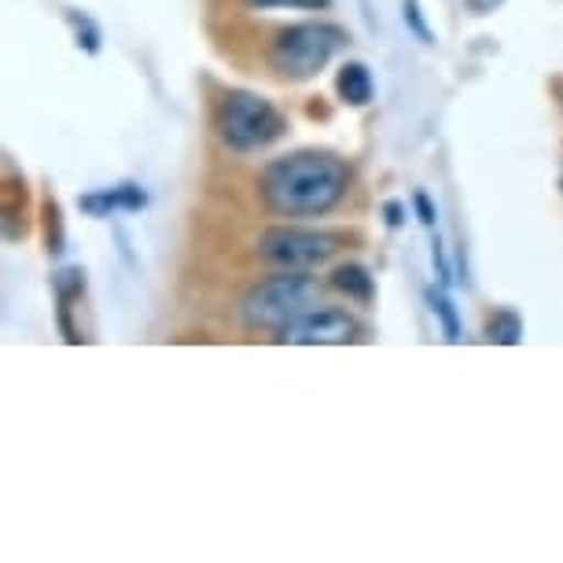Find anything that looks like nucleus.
Wrapping results in <instances>:
<instances>
[{
    "label": "nucleus",
    "mask_w": 563,
    "mask_h": 563,
    "mask_svg": "<svg viewBox=\"0 0 563 563\" xmlns=\"http://www.w3.org/2000/svg\"><path fill=\"white\" fill-rule=\"evenodd\" d=\"M70 26H74V37H78V48H85L89 56H97L100 52V26L92 23L89 15H78V12H70Z\"/></svg>",
    "instance_id": "ddd939ff"
},
{
    "label": "nucleus",
    "mask_w": 563,
    "mask_h": 563,
    "mask_svg": "<svg viewBox=\"0 0 563 563\" xmlns=\"http://www.w3.org/2000/svg\"><path fill=\"white\" fill-rule=\"evenodd\" d=\"M335 92H339V100H343L346 108H365V103H372L376 81H372V74H368L365 63L350 59V63H343V67H339Z\"/></svg>",
    "instance_id": "9d476101"
},
{
    "label": "nucleus",
    "mask_w": 563,
    "mask_h": 563,
    "mask_svg": "<svg viewBox=\"0 0 563 563\" xmlns=\"http://www.w3.org/2000/svg\"><path fill=\"white\" fill-rule=\"evenodd\" d=\"M384 214H387V225L390 229H401V221H406V207H401L398 199H390V203L384 207Z\"/></svg>",
    "instance_id": "a211bd4d"
},
{
    "label": "nucleus",
    "mask_w": 563,
    "mask_h": 563,
    "mask_svg": "<svg viewBox=\"0 0 563 563\" xmlns=\"http://www.w3.org/2000/svg\"><path fill=\"white\" fill-rule=\"evenodd\" d=\"M321 306V284L310 273H288L280 269L269 280L251 284L247 295L240 302L243 324L254 332H276L291 328L295 321H302L306 313H313Z\"/></svg>",
    "instance_id": "f03ea898"
},
{
    "label": "nucleus",
    "mask_w": 563,
    "mask_h": 563,
    "mask_svg": "<svg viewBox=\"0 0 563 563\" xmlns=\"http://www.w3.org/2000/svg\"><path fill=\"white\" fill-rule=\"evenodd\" d=\"M497 4H505V0H467V8H472L475 15H490Z\"/></svg>",
    "instance_id": "6ab92c4d"
},
{
    "label": "nucleus",
    "mask_w": 563,
    "mask_h": 563,
    "mask_svg": "<svg viewBox=\"0 0 563 563\" xmlns=\"http://www.w3.org/2000/svg\"><path fill=\"white\" fill-rule=\"evenodd\" d=\"M406 19H409L412 34H417L420 41H431V30L423 26V19H420V4H417V0H406Z\"/></svg>",
    "instance_id": "dca6fc26"
},
{
    "label": "nucleus",
    "mask_w": 563,
    "mask_h": 563,
    "mask_svg": "<svg viewBox=\"0 0 563 563\" xmlns=\"http://www.w3.org/2000/svg\"><path fill=\"white\" fill-rule=\"evenodd\" d=\"M428 306H431V313L442 321V335H445V343H461V317H456L453 310V302L445 299L442 291H428Z\"/></svg>",
    "instance_id": "f8f14e48"
},
{
    "label": "nucleus",
    "mask_w": 563,
    "mask_h": 563,
    "mask_svg": "<svg viewBox=\"0 0 563 563\" xmlns=\"http://www.w3.org/2000/svg\"><path fill=\"white\" fill-rule=\"evenodd\" d=\"M328 284H332L339 295H346L350 302H357V306H372V299H376V280H372V273L361 262L335 265L332 280H328Z\"/></svg>",
    "instance_id": "1a4fd4ad"
},
{
    "label": "nucleus",
    "mask_w": 563,
    "mask_h": 563,
    "mask_svg": "<svg viewBox=\"0 0 563 563\" xmlns=\"http://www.w3.org/2000/svg\"><path fill=\"white\" fill-rule=\"evenodd\" d=\"M350 45V34L335 23H295L280 30L269 48L273 70H280L291 81L317 78L339 52Z\"/></svg>",
    "instance_id": "20e7f679"
},
{
    "label": "nucleus",
    "mask_w": 563,
    "mask_h": 563,
    "mask_svg": "<svg viewBox=\"0 0 563 563\" xmlns=\"http://www.w3.org/2000/svg\"><path fill=\"white\" fill-rule=\"evenodd\" d=\"M262 199L280 218H324L350 192V166L321 147L273 158L258 177Z\"/></svg>",
    "instance_id": "f257e3e1"
},
{
    "label": "nucleus",
    "mask_w": 563,
    "mask_h": 563,
    "mask_svg": "<svg viewBox=\"0 0 563 563\" xmlns=\"http://www.w3.org/2000/svg\"><path fill=\"white\" fill-rule=\"evenodd\" d=\"M276 339L291 346H346L361 339V321L346 310H321L317 306L313 313H306L302 321L284 328Z\"/></svg>",
    "instance_id": "423d86ee"
},
{
    "label": "nucleus",
    "mask_w": 563,
    "mask_h": 563,
    "mask_svg": "<svg viewBox=\"0 0 563 563\" xmlns=\"http://www.w3.org/2000/svg\"><path fill=\"white\" fill-rule=\"evenodd\" d=\"M214 130L229 152L254 155L288 133V119L273 108V100L251 89H229L214 111Z\"/></svg>",
    "instance_id": "7ed1b4c3"
},
{
    "label": "nucleus",
    "mask_w": 563,
    "mask_h": 563,
    "mask_svg": "<svg viewBox=\"0 0 563 563\" xmlns=\"http://www.w3.org/2000/svg\"><path fill=\"white\" fill-rule=\"evenodd\" d=\"M519 339H523V321H519L516 310H497L490 321H486V343L516 346Z\"/></svg>",
    "instance_id": "9b49d317"
},
{
    "label": "nucleus",
    "mask_w": 563,
    "mask_h": 563,
    "mask_svg": "<svg viewBox=\"0 0 563 563\" xmlns=\"http://www.w3.org/2000/svg\"><path fill=\"white\" fill-rule=\"evenodd\" d=\"M560 188H563V180H560Z\"/></svg>",
    "instance_id": "aec40b11"
},
{
    "label": "nucleus",
    "mask_w": 563,
    "mask_h": 563,
    "mask_svg": "<svg viewBox=\"0 0 563 563\" xmlns=\"http://www.w3.org/2000/svg\"><path fill=\"white\" fill-rule=\"evenodd\" d=\"M247 8H258V12H265V8H310V12H324L332 0H243Z\"/></svg>",
    "instance_id": "4468645a"
},
{
    "label": "nucleus",
    "mask_w": 563,
    "mask_h": 563,
    "mask_svg": "<svg viewBox=\"0 0 563 563\" xmlns=\"http://www.w3.org/2000/svg\"><path fill=\"white\" fill-rule=\"evenodd\" d=\"M45 218H48V251L59 254L63 251V221H59V207L45 203Z\"/></svg>",
    "instance_id": "2eb2a0df"
},
{
    "label": "nucleus",
    "mask_w": 563,
    "mask_h": 563,
    "mask_svg": "<svg viewBox=\"0 0 563 563\" xmlns=\"http://www.w3.org/2000/svg\"><path fill=\"white\" fill-rule=\"evenodd\" d=\"M78 207L89 218H111L114 210H130V214H136V210L147 207V196L136 185H119V188H100V192L81 196Z\"/></svg>",
    "instance_id": "0eeeda50"
},
{
    "label": "nucleus",
    "mask_w": 563,
    "mask_h": 563,
    "mask_svg": "<svg viewBox=\"0 0 563 563\" xmlns=\"http://www.w3.org/2000/svg\"><path fill=\"white\" fill-rule=\"evenodd\" d=\"M412 207H417V218L423 221V225L434 229V207H431V196H428V192H417V196H412Z\"/></svg>",
    "instance_id": "f3484780"
},
{
    "label": "nucleus",
    "mask_w": 563,
    "mask_h": 563,
    "mask_svg": "<svg viewBox=\"0 0 563 563\" xmlns=\"http://www.w3.org/2000/svg\"><path fill=\"white\" fill-rule=\"evenodd\" d=\"M343 232L332 229H306V225H273L258 236V258L273 269L313 273L343 251Z\"/></svg>",
    "instance_id": "39448f33"
},
{
    "label": "nucleus",
    "mask_w": 563,
    "mask_h": 563,
    "mask_svg": "<svg viewBox=\"0 0 563 563\" xmlns=\"http://www.w3.org/2000/svg\"><path fill=\"white\" fill-rule=\"evenodd\" d=\"M52 288H56V302H59V328H63V339L67 343H81V335H78V328H74L70 321V306L81 299V291H85V273L74 265V269H63L52 276Z\"/></svg>",
    "instance_id": "6e6552de"
}]
</instances>
